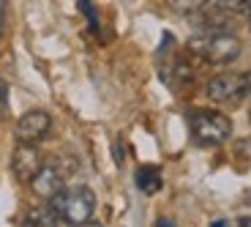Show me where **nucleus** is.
Returning <instances> with one entry per match:
<instances>
[{
	"label": "nucleus",
	"instance_id": "obj_1",
	"mask_svg": "<svg viewBox=\"0 0 251 227\" xmlns=\"http://www.w3.org/2000/svg\"><path fill=\"white\" fill-rule=\"evenodd\" d=\"M188 50L202 55L213 66H229L240 57L243 44L232 30H202L200 36L188 41Z\"/></svg>",
	"mask_w": 251,
	"mask_h": 227
},
{
	"label": "nucleus",
	"instance_id": "obj_2",
	"mask_svg": "<svg viewBox=\"0 0 251 227\" xmlns=\"http://www.w3.org/2000/svg\"><path fill=\"white\" fill-rule=\"evenodd\" d=\"M50 200H52L50 202L52 211H55V214L60 216V222H66V225H85V222H90L96 214V195L88 186H71V189L63 186V189L57 192L55 197H50Z\"/></svg>",
	"mask_w": 251,
	"mask_h": 227
},
{
	"label": "nucleus",
	"instance_id": "obj_3",
	"mask_svg": "<svg viewBox=\"0 0 251 227\" xmlns=\"http://www.w3.org/2000/svg\"><path fill=\"white\" fill-rule=\"evenodd\" d=\"M188 132L197 145L213 148L232 137V120L216 110H197L188 115Z\"/></svg>",
	"mask_w": 251,
	"mask_h": 227
},
{
	"label": "nucleus",
	"instance_id": "obj_4",
	"mask_svg": "<svg viewBox=\"0 0 251 227\" xmlns=\"http://www.w3.org/2000/svg\"><path fill=\"white\" fill-rule=\"evenodd\" d=\"M207 99L219 101V104H240L246 96V85H243V74H216L207 80L205 85Z\"/></svg>",
	"mask_w": 251,
	"mask_h": 227
},
{
	"label": "nucleus",
	"instance_id": "obj_5",
	"mask_svg": "<svg viewBox=\"0 0 251 227\" xmlns=\"http://www.w3.org/2000/svg\"><path fill=\"white\" fill-rule=\"evenodd\" d=\"M52 129V118L47 110H30L25 113L22 118L17 120V126H14V137L17 142H30V145H38L41 140L50 134Z\"/></svg>",
	"mask_w": 251,
	"mask_h": 227
},
{
	"label": "nucleus",
	"instance_id": "obj_6",
	"mask_svg": "<svg viewBox=\"0 0 251 227\" xmlns=\"http://www.w3.org/2000/svg\"><path fill=\"white\" fill-rule=\"evenodd\" d=\"M27 183H30V189H33L36 197L50 200V197H55L57 192L66 186V175H63V170L57 167L55 162H44L41 167H38V172Z\"/></svg>",
	"mask_w": 251,
	"mask_h": 227
},
{
	"label": "nucleus",
	"instance_id": "obj_7",
	"mask_svg": "<svg viewBox=\"0 0 251 227\" xmlns=\"http://www.w3.org/2000/svg\"><path fill=\"white\" fill-rule=\"evenodd\" d=\"M41 164H44V159H41V153H38L36 145H30V142H19L17 151L11 153V170H14V175H17V181H22V183L30 181L38 172Z\"/></svg>",
	"mask_w": 251,
	"mask_h": 227
},
{
	"label": "nucleus",
	"instance_id": "obj_8",
	"mask_svg": "<svg viewBox=\"0 0 251 227\" xmlns=\"http://www.w3.org/2000/svg\"><path fill=\"white\" fill-rule=\"evenodd\" d=\"M134 183L142 195H156L164 186V175L158 167H151V164H142L137 172H134Z\"/></svg>",
	"mask_w": 251,
	"mask_h": 227
},
{
	"label": "nucleus",
	"instance_id": "obj_9",
	"mask_svg": "<svg viewBox=\"0 0 251 227\" xmlns=\"http://www.w3.org/2000/svg\"><path fill=\"white\" fill-rule=\"evenodd\" d=\"M25 225H63L60 216L52 211V205L47 202V205H38V208H33L30 214L25 216Z\"/></svg>",
	"mask_w": 251,
	"mask_h": 227
},
{
	"label": "nucleus",
	"instance_id": "obj_10",
	"mask_svg": "<svg viewBox=\"0 0 251 227\" xmlns=\"http://www.w3.org/2000/svg\"><path fill=\"white\" fill-rule=\"evenodd\" d=\"M79 11L85 14V19H88V25L93 33L101 30V22H99V14H96V6H93V0H79Z\"/></svg>",
	"mask_w": 251,
	"mask_h": 227
},
{
	"label": "nucleus",
	"instance_id": "obj_11",
	"mask_svg": "<svg viewBox=\"0 0 251 227\" xmlns=\"http://www.w3.org/2000/svg\"><path fill=\"white\" fill-rule=\"evenodd\" d=\"M167 3H170V8L177 11V14H194V11L202 8L205 0H167Z\"/></svg>",
	"mask_w": 251,
	"mask_h": 227
},
{
	"label": "nucleus",
	"instance_id": "obj_12",
	"mask_svg": "<svg viewBox=\"0 0 251 227\" xmlns=\"http://www.w3.org/2000/svg\"><path fill=\"white\" fill-rule=\"evenodd\" d=\"M6 101H8V85L0 80V107H6Z\"/></svg>",
	"mask_w": 251,
	"mask_h": 227
},
{
	"label": "nucleus",
	"instance_id": "obj_13",
	"mask_svg": "<svg viewBox=\"0 0 251 227\" xmlns=\"http://www.w3.org/2000/svg\"><path fill=\"white\" fill-rule=\"evenodd\" d=\"M3 25H6V0H0V33H3Z\"/></svg>",
	"mask_w": 251,
	"mask_h": 227
},
{
	"label": "nucleus",
	"instance_id": "obj_14",
	"mask_svg": "<svg viewBox=\"0 0 251 227\" xmlns=\"http://www.w3.org/2000/svg\"><path fill=\"white\" fill-rule=\"evenodd\" d=\"M243 85H246V96H251V71L243 74Z\"/></svg>",
	"mask_w": 251,
	"mask_h": 227
}]
</instances>
